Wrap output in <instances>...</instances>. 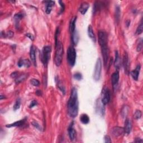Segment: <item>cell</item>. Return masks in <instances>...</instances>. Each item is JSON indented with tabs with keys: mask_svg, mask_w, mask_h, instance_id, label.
Instances as JSON below:
<instances>
[{
	"mask_svg": "<svg viewBox=\"0 0 143 143\" xmlns=\"http://www.w3.org/2000/svg\"><path fill=\"white\" fill-rule=\"evenodd\" d=\"M130 24V20H127V21H126V26H127V27H129Z\"/></svg>",
	"mask_w": 143,
	"mask_h": 143,
	"instance_id": "46",
	"label": "cell"
},
{
	"mask_svg": "<svg viewBox=\"0 0 143 143\" xmlns=\"http://www.w3.org/2000/svg\"><path fill=\"white\" fill-rule=\"evenodd\" d=\"M71 39L73 44L74 45H77L79 40V36L76 30L72 34H71Z\"/></svg>",
	"mask_w": 143,
	"mask_h": 143,
	"instance_id": "22",
	"label": "cell"
},
{
	"mask_svg": "<svg viewBox=\"0 0 143 143\" xmlns=\"http://www.w3.org/2000/svg\"><path fill=\"white\" fill-rule=\"evenodd\" d=\"M119 71H116L111 75V83L114 88L117 85L119 81Z\"/></svg>",
	"mask_w": 143,
	"mask_h": 143,
	"instance_id": "11",
	"label": "cell"
},
{
	"mask_svg": "<svg viewBox=\"0 0 143 143\" xmlns=\"http://www.w3.org/2000/svg\"><path fill=\"white\" fill-rule=\"evenodd\" d=\"M56 82V83H57V86H58V87L59 88V89L63 92V94H65V89L64 86H63L62 83L61 81H59L58 79Z\"/></svg>",
	"mask_w": 143,
	"mask_h": 143,
	"instance_id": "27",
	"label": "cell"
},
{
	"mask_svg": "<svg viewBox=\"0 0 143 143\" xmlns=\"http://www.w3.org/2000/svg\"><path fill=\"white\" fill-rule=\"evenodd\" d=\"M112 135H114L115 137H119V136H121L124 134H125V130L123 128L116 126V127H114L112 129Z\"/></svg>",
	"mask_w": 143,
	"mask_h": 143,
	"instance_id": "10",
	"label": "cell"
},
{
	"mask_svg": "<svg viewBox=\"0 0 143 143\" xmlns=\"http://www.w3.org/2000/svg\"><path fill=\"white\" fill-rule=\"evenodd\" d=\"M142 49V40L141 39H140V40L139 41V44L137 45V51L140 52V51H141V50Z\"/></svg>",
	"mask_w": 143,
	"mask_h": 143,
	"instance_id": "33",
	"label": "cell"
},
{
	"mask_svg": "<svg viewBox=\"0 0 143 143\" xmlns=\"http://www.w3.org/2000/svg\"><path fill=\"white\" fill-rule=\"evenodd\" d=\"M89 7V5L87 2H83L81 4L80 7L79 8V11L82 15H85Z\"/></svg>",
	"mask_w": 143,
	"mask_h": 143,
	"instance_id": "18",
	"label": "cell"
},
{
	"mask_svg": "<svg viewBox=\"0 0 143 143\" xmlns=\"http://www.w3.org/2000/svg\"><path fill=\"white\" fill-rule=\"evenodd\" d=\"M20 105H21L20 99L18 98L17 100H16V101L15 102V104L14 106V107H13V108H14V110L16 111V110H17L19 109L20 107Z\"/></svg>",
	"mask_w": 143,
	"mask_h": 143,
	"instance_id": "30",
	"label": "cell"
},
{
	"mask_svg": "<svg viewBox=\"0 0 143 143\" xmlns=\"http://www.w3.org/2000/svg\"><path fill=\"white\" fill-rule=\"evenodd\" d=\"M141 115L142 114L140 110H136L134 115V117L136 120H138L141 117Z\"/></svg>",
	"mask_w": 143,
	"mask_h": 143,
	"instance_id": "31",
	"label": "cell"
},
{
	"mask_svg": "<svg viewBox=\"0 0 143 143\" xmlns=\"http://www.w3.org/2000/svg\"><path fill=\"white\" fill-rule=\"evenodd\" d=\"M36 95L38 96H41L42 95V92H41V91L38 90V91H36Z\"/></svg>",
	"mask_w": 143,
	"mask_h": 143,
	"instance_id": "44",
	"label": "cell"
},
{
	"mask_svg": "<svg viewBox=\"0 0 143 143\" xmlns=\"http://www.w3.org/2000/svg\"><path fill=\"white\" fill-rule=\"evenodd\" d=\"M105 142L106 143H110V142H111V140L110 137L108 135H106L105 136Z\"/></svg>",
	"mask_w": 143,
	"mask_h": 143,
	"instance_id": "39",
	"label": "cell"
},
{
	"mask_svg": "<svg viewBox=\"0 0 143 143\" xmlns=\"http://www.w3.org/2000/svg\"><path fill=\"white\" fill-rule=\"evenodd\" d=\"M18 65L19 67H21L23 65H24V59H20L18 63Z\"/></svg>",
	"mask_w": 143,
	"mask_h": 143,
	"instance_id": "41",
	"label": "cell"
},
{
	"mask_svg": "<svg viewBox=\"0 0 143 143\" xmlns=\"http://www.w3.org/2000/svg\"><path fill=\"white\" fill-rule=\"evenodd\" d=\"M78 99L77 89L73 88L68 102V112L71 117L74 118L78 114Z\"/></svg>",
	"mask_w": 143,
	"mask_h": 143,
	"instance_id": "1",
	"label": "cell"
},
{
	"mask_svg": "<svg viewBox=\"0 0 143 143\" xmlns=\"http://www.w3.org/2000/svg\"><path fill=\"white\" fill-rule=\"evenodd\" d=\"M44 2L46 4V10H45L46 13L47 14H51L52 10V7L54 5L55 2L54 1H45Z\"/></svg>",
	"mask_w": 143,
	"mask_h": 143,
	"instance_id": "21",
	"label": "cell"
},
{
	"mask_svg": "<svg viewBox=\"0 0 143 143\" xmlns=\"http://www.w3.org/2000/svg\"><path fill=\"white\" fill-rule=\"evenodd\" d=\"M101 48V52L103 59H104V62L105 66L107 65L108 62V59L110 57V49L107 45L103 46Z\"/></svg>",
	"mask_w": 143,
	"mask_h": 143,
	"instance_id": "7",
	"label": "cell"
},
{
	"mask_svg": "<svg viewBox=\"0 0 143 143\" xmlns=\"http://www.w3.org/2000/svg\"><path fill=\"white\" fill-rule=\"evenodd\" d=\"M23 16H23V14H21V13H18V14H16L14 16V20L15 22V25L16 26V28L17 29H18V28H19L20 21V20L23 18Z\"/></svg>",
	"mask_w": 143,
	"mask_h": 143,
	"instance_id": "19",
	"label": "cell"
},
{
	"mask_svg": "<svg viewBox=\"0 0 143 143\" xmlns=\"http://www.w3.org/2000/svg\"><path fill=\"white\" fill-rule=\"evenodd\" d=\"M74 78L77 80H81L82 78V75L80 73H76L74 74Z\"/></svg>",
	"mask_w": 143,
	"mask_h": 143,
	"instance_id": "35",
	"label": "cell"
},
{
	"mask_svg": "<svg viewBox=\"0 0 143 143\" xmlns=\"http://www.w3.org/2000/svg\"><path fill=\"white\" fill-rule=\"evenodd\" d=\"M30 56L31 62L35 66H36V52L35 48L33 45H32L30 48Z\"/></svg>",
	"mask_w": 143,
	"mask_h": 143,
	"instance_id": "13",
	"label": "cell"
},
{
	"mask_svg": "<svg viewBox=\"0 0 143 143\" xmlns=\"http://www.w3.org/2000/svg\"><path fill=\"white\" fill-rule=\"evenodd\" d=\"M142 30H143V24H142V22L141 21L140 24L139 25L137 29H136V34L137 35H140L142 32Z\"/></svg>",
	"mask_w": 143,
	"mask_h": 143,
	"instance_id": "29",
	"label": "cell"
},
{
	"mask_svg": "<svg viewBox=\"0 0 143 143\" xmlns=\"http://www.w3.org/2000/svg\"><path fill=\"white\" fill-rule=\"evenodd\" d=\"M80 121L83 124H87L89 122V118L87 114H82L80 117Z\"/></svg>",
	"mask_w": 143,
	"mask_h": 143,
	"instance_id": "26",
	"label": "cell"
},
{
	"mask_svg": "<svg viewBox=\"0 0 143 143\" xmlns=\"http://www.w3.org/2000/svg\"><path fill=\"white\" fill-rule=\"evenodd\" d=\"M101 70H102V61L100 58H98L96 62L94 73V78L95 80L98 81L99 80L101 77Z\"/></svg>",
	"mask_w": 143,
	"mask_h": 143,
	"instance_id": "5",
	"label": "cell"
},
{
	"mask_svg": "<svg viewBox=\"0 0 143 143\" xmlns=\"http://www.w3.org/2000/svg\"><path fill=\"white\" fill-rule=\"evenodd\" d=\"M51 51V46L49 45H46L44 46V48L42 49L41 53V60L43 65H44L45 67H46L48 64Z\"/></svg>",
	"mask_w": 143,
	"mask_h": 143,
	"instance_id": "3",
	"label": "cell"
},
{
	"mask_svg": "<svg viewBox=\"0 0 143 143\" xmlns=\"http://www.w3.org/2000/svg\"><path fill=\"white\" fill-rule=\"evenodd\" d=\"M30 83H31V84L32 85H33L34 86H36V87H38V86H39V85H40L39 81L38 80V79H31Z\"/></svg>",
	"mask_w": 143,
	"mask_h": 143,
	"instance_id": "32",
	"label": "cell"
},
{
	"mask_svg": "<svg viewBox=\"0 0 143 143\" xmlns=\"http://www.w3.org/2000/svg\"><path fill=\"white\" fill-rule=\"evenodd\" d=\"M68 131L69 138H70V139H71V140H72V141L74 140L75 138L76 132H75V130L74 129V127H73V122L71 123V125H70V126H69Z\"/></svg>",
	"mask_w": 143,
	"mask_h": 143,
	"instance_id": "12",
	"label": "cell"
},
{
	"mask_svg": "<svg viewBox=\"0 0 143 143\" xmlns=\"http://www.w3.org/2000/svg\"><path fill=\"white\" fill-rule=\"evenodd\" d=\"M37 104H38L37 101H35V100H33L32 101H31V102L30 103V104L29 107L30 108H32L33 107H34L35 106L37 105Z\"/></svg>",
	"mask_w": 143,
	"mask_h": 143,
	"instance_id": "38",
	"label": "cell"
},
{
	"mask_svg": "<svg viewBox=\"0 0 143 143\" xmlns=\"http://www.w3.org/2000/svg\"><path fill=\"white\" fill-rule=\"evenodd\" d=\"M88 34L89 37L92 40V41L94 42H96V36L94 33V29H93V28L91 25H89V26H88Z\"/></svg>",
	"mask_w": 143,
	"mask_h": 143,
	"instance_id": "23",
	"label": "cell"
},
{
	"mask_svg": "<svg viewBox=\"0 0 143 143\" xmlns=\"http://www.w3.org/2000/svg\"><path fill=\"white\" fill-rule=\"evenodd\" d=\"M26 120V119H24L23 120H19V121H18L16 122H15L14 123H12V124H9V125H6V127L12 128V127H19V126H22L25 124Z\"/></svg>",
	"mask_w": 143,
	"mask_h": 143,
	"instance_id": "17",
	"label": "cell"
},
{
	"mask_svg": "<svg viewBox=\"0 0 143 143\" xmlns=\"http://www.w3.org/2000/svg\"><path fill=\"white\" fill-rule=\"evenodd\" d=\"M135 142H142V140L140 138H136L135 139Z\"/></svg>",
	"mask_w": 143,
	"mask_h": 143,
	"instance_id": "45",
	"label": "cell"
},
{
	"mask_svg": "<svg viewBox=\"0 0 143 143\" xmlns=\"http://www.w3.org/2000/svg\"><path fill=\"white\" fill-rule=\"evenodd\" d=\"M120 15H121V11H120V8L119 6H116L115 9V21L117 23V24H119L120 22Z\"/></svg>",
	"mask_w": 143,
	"mask_h": 143,
	"instance_id": "24",
	"label": "cell"
},
{
	"mask_svg": "<svg viewBox=\"0 0 143 143\" xmlns=\"http://www.w3.org/2000/svg\"><path fill=\"white\" fill-rule=\"evenodd\" d=\"M77 20V17L72 18L69 23V31L71 34H72L75 30V22Z\"/></svg>",
	"mask_w": 143,
	"mask_h": 143,
	"instance_id": "20",
	"label": "cell"
},
{
	"mask_svg": "<svg viewBox=\"0 0 143 143\" xmlns=\"http://www.w3.org/2000/svg\"><path fill=\"white\" fill-rule=\"evenodd\" d=\"M24 66L27 68H29V66L31 65V62H30L28 59H24Z\"/></svg>",
	"mask_w": 143,
	"mask_h": 143,
	"instance_id": "36",
	"label": "cell"
},
{
	"mask_svg": "<svg viewBox=\"0 0 143 143\" xmlns=\"http://www.w3.org/2000/svg\"><path fill=\"white\" fill-rule=\"evenodd\" d=\"M128 111H129L128 106H125V107H123V108L122 109V111H121V115L123 117H126V116H127V115L128 114Z\"/></svg>",
	"mask_w": 143,
	"mask_h": 143,
	"instance_id": "28",
	"label": "cell"
},
{
	"mask_svg": "<svg viewBox=\"0 0 143 143\" xmlns=\"http://www.w3.org/2000/svg\"><path fill=\"white\" fill-rule=\"evenodd\" d=\"M14 32H13L12 31H7V32L6 33V36H7V37L8 38H12L13 36H14Z\"/></svg>",
	"mask_w": 143,
	"mask_h": 143,
	"instance_id": "40",
	"label": "cell"
},
{
	"mask_svg": "<svg viewBox=\"0 0 143 143\" xmlns=\"http://www.w3.org/2000/svg\"><path fill=\"white\" fill-rule=\"evenodd\" d=\"M19 75V73L18 72H13L11 74V77L13 78H16L18 77V76Z\"/></svg>",
	"mask_w": 143,
	"mask_h": 143,
	"instance_id": "42",
	"label": "cell"
},
{
	"mask_svg": "<svg viewBox=\"0 0 143 143\" xmlns=\"http://www.w3.org/2000/svg\"><path fill=\"white\" fill-rule=\"evenodd\" d=\"M123 66H124L125 73L127 75H129L130 73V62H129V57L127 52L124 53V56H123Z\"/></svg>",
	"mask_w": 143,
	"mask_h": 143,
	"instance_id": "9",
	"label": "cell"
},
{
	"mask_svg": "<svg viewBox=\"0 0 143 143\" xmlns=\"http://www.w3.org/2000/svg\"><path fill=\"white\" fill-rule=\"evenodd\" d=\"M114 66L116 69L117 70V71H119L121 67L120 58L119 56V52L117 51H115V59L114 61Z\"/></svg>",
	"mask_w": 143,
	"mask_h": 143,
	"instance_id": "15",
	"label": "cell"
},
{
	"mask_svg": "<svg viewBox=\"0 0 143 143\" xmlns=\"http://www.w3.org/2000/svg\"><path fill=\"white\" fill-rule=\"evenodd\" d=\"M55 64L59 66L61 65L62 62V58L63 55V45L61 41L58 42L55 44Z\"/></svg>",
	"mask_w": 143,
	"mask_h": 143,
	"instance_id": "2",
	"label": "cell"
},
{
	"mask_svg": "<svg viewBox=\"0 0 143 143\" xmlns=\"http://www.w3.org/2000/svg\"><path fill=\"white\" fill-rule=\"evenodd\" d=\"M98 42L101 47L108 45V36L104 30H99L98 33Z\"/></svg>",
	"mask_w": 143,
	"mask_h": 143,
	"instance_id": "6",
	"label": "cell"
},
{
	"mask_svg": "<svg viewBox=\"0 0 143 143\" xmlns=\"http://www.w3.org/2000/svg\"><path fill=\"white\" fill-rule=\"evenodd\" d=\"M5 98V96H3V95H1V99H4Z\"/></svg>",
	"mask_w": 143,
	"mask_h": 143,
	"instance_id": "47",
	"label": "cell"
},
{
	"mask_svg": "<svg viewBox=\"0 0 143 143\" xmlns=\"http://www.w3.org/2000/svg\"><path fill=\"white\" fill-rule=\"evenodd\" d=\"M59 3L60 4V5H61V12L60 13H63L64 11V9H65V6L64 5V3H63L62 1H59Z\"/></svg>",
	"mask_w": 143,
	"mask_h": 143,
	"instance_id": "37",
	"label": "cell"
},
{
	"mask_svg": "<svg viewBox=\"0 0 143 143\" xmlns=\"http://www.w3.org/2000/svg\"><path fill=\"white\" fill-rule=\"evenodd\" d=\"M31 124H32V125H33V126H34V127H35V128H36L37 129H38L39 130H41V128L40 125L37 122H36V121H32V122H31Z\"/></svg>",
	"mask_w": 143,
	"mask_h": 143,
	"instance_id": "34",
	"label": "cell"
},
{
	"mask_svg": "<svg viewBox=\"0 0 143 143\" xmlns=\"http://www.w3.org/2000/svg\"><path fill=\"white\" fill-rule=\"evenodd\" d=\"M111 99V94L109 89L108 88H105L104 89L102 92V98L101 101L104 105L108 104Z\"/></svg>",
	"mask_w": 143,
	"mask_h": 143,
	"instance_id": "8",
	"label": "cell"
},
{
	"mask_svg": "<svg viewBox=\"0 0 143 143\" xmlns=\"http://www.w3.org/2000/svg\"><path fill=\"white\" fill-rule=\"evenodd\" d=\"M67 59L69 65L73 66L75 63L76 52L73 46H69L67 52Z\"/></svg>",
	"mask_w": 143,
	"mask_h": 143,
	"instance_id": "4",
	"label": "cell"
},
{
	"mask_svg": "<svg viewBox=\"0 0 143 143\" xmlns=\"http://www.w3.org/2000/svg\"><path fill=\"white\" fill-rule=\"evenodd\" d=\"M26 36H27V37H28L31 40H34V36H33L32 34H26Z\"/></svg>",
	"mask_w": 143,
	"mask_h": 143,
	"instance_id": "43",
	"label": "cell"
},
{
	"mask_svg": "<svg viewBox=\"0 0 143 143\" xmlns=\"http://www.w3.org/2000/svg\"><path fill=\"white\" fill-rule=\"evenodd\" d=\"M28 77L27 74H21L20 75H19L18 76V77L15 79V82L16 84H19L20 83L22 82V81H24L25 79Z\"/></svg>",
	"mask_w": 143,
	"mask_h": 143,
	"instance_id": "25",
	"label": "cell"
},
{
	"mask_svg": "<svg viewBox=\"0 0 143 143\" xmlns=\"http://www.w3.org/2000/svg\"><path fill=\"white\" fill-rule=\"evenodd\" d=\"M140 69H141V65L139 64L137 65V66H136L135 70H133L130 73L131 75L132 76V78L134 79L135 81H138Z\"/></svg>",
	"mask_w": 143,
	"mask_h": 143,
	"instance_id": "14",
	"label": "cell"
},
{
	"mask_svg": "<svg viewBox=\"0 0 143 143\" xmlns=\"http://www.w3.org/2000/svg\"><path fill=\"white\" fill-rule=\"evenodd\" d=\"M124 129L125 130V133H126V134H129L130 133L132 129V124L131 121L129 119H126Z\"/></svg>",
	"mask_w": 143,
	"mask_h": 143,
	"instance_id": "16",
	"label": "cell"
}]
</instances>
